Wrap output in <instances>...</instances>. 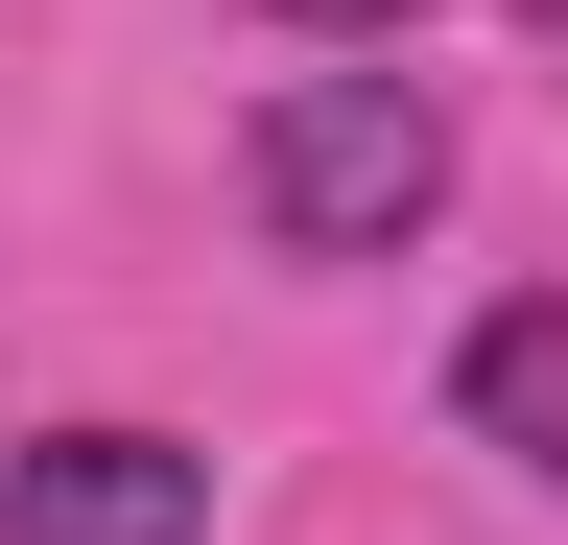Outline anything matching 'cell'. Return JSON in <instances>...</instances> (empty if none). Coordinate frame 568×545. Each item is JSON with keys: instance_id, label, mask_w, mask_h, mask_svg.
Returning a JSON list of instances; mask_svg holds the SVG:
<instances>
[{"instance_id": "5", "label": "cell", "mask_w": 568, "mask_h": 545, "mask_svg": "<svg viewBox=\"0 0 568 545\" xmlns=\"http://www.w3.org/2000/svg\"><path fill=\"white\" fill-rule=\"evenodd\" d=\"M545 24H568V0H545Z\"/></svg>"}, {"instance_id": "1", "label": "cell", "mask_w": 568, "mask_h": 545, "mask_svg": "<svg viewBox=\"0 0 568 545\" xmlns=\"http://www.w3.org/2000/svg\"><path fill=\"white\" fill-rule=\"evenodd\" d=\"M237 214L284 261H403L426 214H450V95L403 72V48H355V72H284L237 119Z\"/></svg>"}, {"instance_id": "4", "label": "cell", "mask_w": 568, "mask_h": 545, "mask_svg": "<svg viewBox=\"0 0 568 545\" xmlns=\"http://www.w3.org/2000/svg\"><path fill=\"white\" fill-rule=\"evenodd\" d=\"M261 24H308V48H403L426 0H261Z\"/></svg>"}, {"instance_id": "3", "label": "cell", "mask_w": 568, "mask_h": 545, "mask_svg": "<svg viewBox=\"0 0 568 545\" xmlns=\"http://www.w3.org/2000/svg\"><path fill=\"white\" fill-rule=\"evenodd\" d=\"M450 427H474L497 474H545V498H568V285H521V309L450 332Z\"/></svg>"}, {"instance_id": "2", "label": "cell", "mask_w": 568, "mask_h": 545, "mask_svg": "<svg viewBox=\"0 0 568 545\" xmlns=\"http://www.w3.org/2000/svg\"><path fill=\"white\" fill-rule=\"evenodd\" d=\"M0 545H213V451H166V427H24L0 451Z\"/></svg>"}]
</instances>
